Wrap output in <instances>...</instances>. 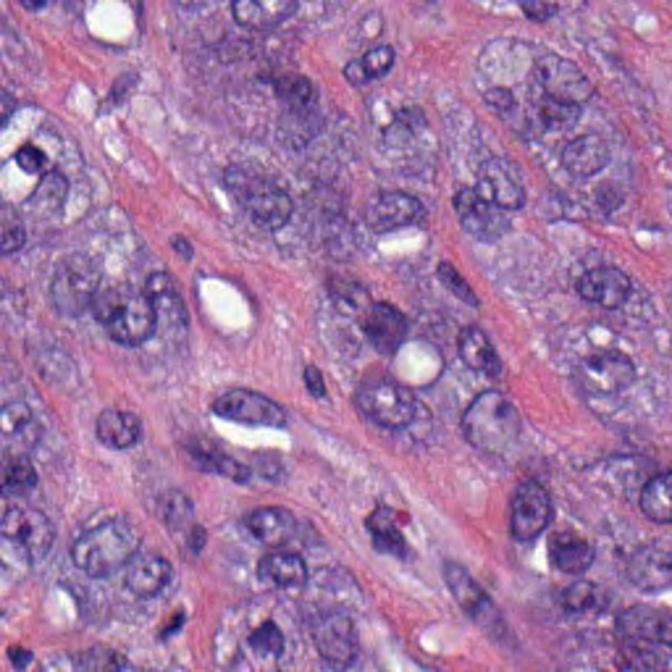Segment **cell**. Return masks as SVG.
<instances>
[{"label":"cell","instance_id":"6da1fadb","mask_svg":"<svg viewBox=\"0 0 672 672\" xmlns=\"http://www.w3.org/2000/svg\"><path fill=\"white\" fill-rule=\"evenodd\" d=\"M92 313L111 339L126 347L143 345L158 328L156 307H153L147 292L126 284L100 289Z\"/></svg>","mask_w":672,"mask_h":672},{"label":"cell","instance_id":"7a4b0ae2","mask_svg":"<svg viewBox=\"0 0 672 672\" xmlns=\"http://www.w3.org/2000/svg\"><path fill=\"white\" fill-rule=\"evenodd\" d=\"M139 552V530L130 520H105L74 544L71 557L90 578H109Z\"/></svg>","mask_w":672,"mask_h":672},{"label":"cell","instance_id":"3957f363","mask_svg":"<svg viewBox=\"0 0 672 672\" xmlns=\"http://www.w3.org/2000/svg\"><path fill=\"white\" fill-rule=\"evenodd\" d=\"M520 415L500 392L479 394L462 415V432L468 441L486 455L507 452L520 436Z\"/></svg>","mask_w":672,"mask_h":672},{"label":"cell","instance_id":"277c9868","mask_svg":"<svg viewBox=\"0 0 672 672\" xmlns=\"http://www.w3.org/2000/svg\"><path fill=\"white\" fill-rule=\"evenodd\" d=\"M226 187L260 226L281 228L292 219V198L279 181L266 177L258 168L232 166L226 171Z\"/></svg>","mask_w":672,"mask_h":672},{"label":"cell","instance_id":"5b68a950","mask_svg":"<svg viewBox=\"0 0 672 672\" xmlns=\"http://www.w3.org/2000/svg\"><path fill=\"white\" fill-rule=\"evenodd\" d=\"M355 402L373 423L387 428H407L423 415V405L405 384L392 379L366 381L355 394Z\"/></svg>","mask_w":672,"mask_h":672},{"label":"cell","instance_id":"8992f818","mask_svg":"<svg viewBox=\"0 0 672 672\" xmlns=\"http://www.w3.org/2000/svg\"><path fill=\"white\" fill-rule=\"evenodd\" d=\"M100 294V271L85 255H69L60 260L51 281V298L58 313L77 318L96 305Z\"/></svg>","mask_w":672,"mask_h":672},{"label":"cell","instance_id":"52a82bcc","mask_svg":"<svg viewBox=\"0 0 672 672\" xmlns=\"http://www.w3.org/2000/svg\"><path fill=\"white\" fill-rule=\"evenodd\" d=\"M0 536L5 547L16 549L26 562H40L51 555L56 528L51 517L32 507H9L0 520Z\"/></svg>","mask_w":672,"mask_h":672},{"label":"cell","instance_id":"ba28073f","mask_svg":"<svg viewBox=\"0 0 672 672\" xmlns=\"http://www.w3.org/2000/svg\"><path fill=\"white\" fill-rule=\"evenodd\" d=\"M534 82L539 87L541 98L562 100V103L581 105L583 100L591 98L594 87L589 77L583 74L573 60L560 56H544L539 58L534 69Z\"/></svg>","mask_w":672,"mask_h":672},{"label":"cell","instance_id":"9c48e42d","mask_svg":"<svg viewBox=\"0 0 672 672\" xmlns=\"http://www.w3.org/2000/svg\"><path fill=\"white\" fill-rule=\"evenodd\" d=\"M617 636L623 647L670 649L672 617L662 607H630L617 617Z\"/></svg>","mask_w":672,"mask_h":672},{"label":"cell","instance_id":"30bf717a","mask_svg":"<svg viewBox=\"0 0 672 672\" xmlns=\"http://www.w3.org/2000/svg\"><path fill=\"white\" fill-rule=\"evenodd\" d=\"M552 520V500L539 483L526 481L517 486L509 507V530L517 541H534Z\"/></svg>","mask_w":672,"mask_h":672},{"label":"cell","instance_id":"8fae6325","mask_svg":"<svg viewBox=\"0 0 672 672\" xmlns=\"http://www.w3.org/2000/svg\"><path fill=\"white\" fill-rule=\"evenodd\" d=\"M634 362L623 352L591 355V358L583 360L581 368H578V379H581L583 389L600 396L623 392L625 387L634 384Z\"/></svg>","mask_w":672,"mask_h":672},{"label":"cell","instance_id":"7c38bea8","mask_svg":"<svg viewBox=\"0 0 672 672\" xmlns=\"http://www.w3.org/2000/svg\"><path fill=\"white\" fill-rule=\"evenodd\" d=\"M213 413L226 421L247 423V426H277L281 428L287 423L284 410L277 402L268 400L264 394L247 392V389H234V392L221 394L213 402Z\"/></svg>","mask_w":672,"mask_h":672},{"label":"cell","instance_id":"4fadbf2b","mask_svg":"<svg viewBox=\"0 0 672 672\" xmlns=\"http://www.w3.org/2000/svg\"><path fill=\"white\" fill-rule=\"evenodd\" d=\"M486 203H492L502 211H517L526 203V190H523V179L513 164L502 158H492L481 166L479 184L473 187Z\"/></svg>","mask_w":672,"mask_h":672},{"label":"cell","instance_id":"5bb4252c","mask_svg":"<svg viewBox=\"0 0 672 672\" xmlns=\"http://www.w3.org/2000/svg\"><path fill=\"white\" fill-rule=\"evenodd\" d=\"M315 647L321 657L334 668H347L358 657V638H355V625L347 615L328 613L321 615L313 625Z\"/></svg>","mask_w":672,"mask_h":672},{"label":"cell","instance_id":"9a60e30c","mask_svg":"<svg viewBox=\"0 0 672 672\" xmlns=\"http://www.w3.org/2000/svg\"><path fill=\"white\" fill-rule=\"evenodd\" d=\"M455 211L457 219L470 237L475 239H496L507 232L509 221L504 216L502 208H496L492 203L481 198L473 187L468 190H460L455 194Z\"/></svg>","mask_w":672,"mask_h":672},{"label":"cell","instance_id":"2e32d148","mask_svg":"<svg viewBox=\"0 0 672 672\" xmlns=\"http://www.w3.org/2000/svg\"><path fill=\"white\" fill-rule=\"evenodd\" d=\"M445 578H447V586L449 591H452L455 600L460 602V607L466 609V613L473 617L475 623L483 625L489 634H504V630H507L492 600L483 594V589H479V583H475L473 578H470L466 570L460 568V564L449 562L445 568Z\"/></svg>","mask_w":672,"mask_h":672},{"label":"cell","instance_id":"e0dca14e","mask_svg":"<svg viewBox=\"0 0 672 672\" xmlns=\"http://www.w3.org/2000/svg\"><path fill=\"white\" fill-rule=\"evenodd\" d=\"M423 219V203L405 192H384L368 205L366 221L373 232H392Z\"/></svg>","mask_w":672,"mask_h":672},{"label":"cell","instance_id":"ac0fdd59","mask_svg":"<svg viewBox=\"0 0 672 672\" xmlns=\"http://www.w3.org/2000/svg\"><path fill=\"white\" fill-rule=\"evenodd\" d=\"M628 578L641 591H664L672 581V560L668 547L651 544V547L636 549L628 557Z\"/></svg>","mask_w":672,"mask_h":672},{"label":"cell","instance_id":"d6986e66","mask_svg":"<svg viewBox=\"0 0 672 672\" xmlns=\"http://www.w3.org/2000/svg\"><path fill=\"white\" fill-rule=\"evenodd\" d=\"M362 328H366L371 345L384 355H394L407 336L405 315L396 311V307L387 305V302H379V305L373 302L368 307L366 315H362Z\"/></svg>","mask_w":672,"mask_h":672},{"label":"cell","instance_id":"ffe728a7","mask_svg":"<svg viewBox=\"0 0 672 672\" xmlns=\"http://www.w3.org/2000/svg\"><path fill=\"white\" fill-rule=\"evenodd\" d=\"M147 298H150L153 307H156V321L158 328H164L166 334H181L190 326V315H187L184 300H181L177 284L166 277V273H153L147 281Z\"/></svg>","mask_w":672,"mask_h":672},{"label":"cell","instance_id":"44dd1931","mask_svg":"<svg viewBox=\"0 0 672 672\" xmlns=\"http://www.w3.org/2000/svg\"><path fill=\"white\" fill-rule=\"evenodd\" d=\"M578 292L600 307H620L630 298V281L617 268H594L578 281Z\"/></svg>","mask_w":672,"mask_h":672},{"label":"cell","instance_id":"7402d4cb","mask_svg":"<svg viewBox=\"0 0 672 672\" xmlns=\"http://www.w3.org/2000/svg\"><path fill=\"white\" fill-rule=\"evenodd\" d=\"M0 432H3L5 455L9 457L26 455L30 449H35L40 434H43L35 415H32L30 407L22 405V402H13V405L3 407V413H0Z\"/></svg>","mask_w":672,"mask_h":672},{"label":"cell","instance_id":"603a6c76","mask_svg":"<svg viewBox=\"0 0 672 672\" xmlns=\"http://www.w3.org/2000/svg\"><path fill=\"white\" fill-rule=\"evenodd\" d=\"M562 166L575 177H594L609 160V147L600 134H583L562 147Z\"/></svg>","mask_w":672,"mask_h":672},{"label":"cell","instance_id":"cb8c5ba5","mask_svg":"<svg viewBox=\"0 0 672 672\" xmlns=\"http://www.w3.org/2000/svg\"><path fill=\"white\" fill-rule=\"evenodd\" d=\"M171 581V564L158 555H134L126 564V589L137 596H156Z\"/></svg>","mask_w":672,"mask_h":672},{"label":"cell","instance_id":"d4e9b609","mask_svg":"<svg viewBox=\"0 0 672 672\" xmlns=\"http://www.w3.org/2000/svg\"><path fill=\"white\" fill-rule=\"evenodd\" d=\"M247 528L250 534L266 547H284L298 536V520L289 509L281 507H264L255 509V513L247 517Z\"/></svg>","mask_w":672,"mask_h":672},{"label":"cell","instance_id":"484cf974","mask_svg":"<svg viewBox=\"0 0 672 672\" xmlns=\"http://www.w3.org/2000/svg\"><path fill=\"white\" fill-rule=\"evenodd\" d=\"M294 11H298V3H292V0H242V3L232 5L234 19L242 26L260 32L287 22Z\"/></svg>","mask_w":672,"mask_h":672},{"label":"cell","instance_id":"4316f807","mask_svg":"<svg viewBox=\"0 0 672 672\" xmlns=\"http://www.w3.org/2000/svg\"><path fill=\"white\" fill-rule=\"evenodd\" d=\"M258 573L268 586L277 589H302L307 583V564L300 555L284 552V549H273L260 560Z\"/></svg>","mask_w":672,"mask_h":672},{"label":"cell","instance_id":"83f0119b","mask_svg":"<svg viewBox=\"0 0 672 672\" xmlns=\"http://www.w3.org/2000/svg\"><path fill=\"white\" fill-rule=\"evenodd\" d=\"M460 355L466 360L470 371L489 376V379H500L502 376V362L496 358V349L489 341V336L481 328L470 326L460 336Z\"/></svg>","mask_w":672,"mask_h":672},{"label":"cell","instance_id":"f1b7e54d","mask_svg":"<svg viewBox=\"0 0 672 672\" xmlns=\"http://www.w3.org/2000/svg\"><path fill=\"white\" fill-rule=\"evenodd\" d=\"M549 557H552L557 570L578 575L586 573L594 562V547L575 534H560L549 544Z\"/></svg>","mask_w":672,"mask_h":672},{"label":"cell","instance_id":"f546056e","mask_svg":"<svg viewBox=\"0 0 672 672\" xmlns=\"http://www.w3.org/2000/svg\"><path fill=\"white\" fill-rule=\"evenodd\" d=\"M139 434H143V423L134 413L124 410H105L98 418V436L105 447L126 449L137 445Z\"/></svg>","mask_w":672,"mask_h":672},{"label":"cell","instance_id":"4dcf8cb0","mask_svg":"<svg viewBox=\"0 0 672 672\" xmlns=\"http://www.w3.org/2000/svg\"><path fill=\"white\" fill-rule=\"evenodd\" d=\"M402 515L392 507H379L368 517V530H371L373 544L379 552L405 557V536L400 530Z\"/></svg>","mask_w":672,"mask_h":672},{"label":"cell","instance_id":"1f68e13d","mask_svg":"<svg viewBox=\"0 0 672 672\" xmlns=\"http://www.w3.org/2000/svg\"><path fill=\"white\" fill-rule=\"evenodd\" d=\"M670 481H672V475L668 473V470H664V473L654 475V479H649L647 486H643V492H641L643 515H647L649 520L662 523V526H668L670 517H672Z\"/></svg>","mask_w":672,"mask_h":672},{"label":"cell","instance_id":"d6a6232c","mask_svg":"<svg viewBox=\"0 0 672 672\" xmlns=\"http://www.w3.org/2000/svg\"><path fill=\"white\" fill-rule=\"evenodd\" d=\"M328 292H332V300L336 305V311L349 315V318H360L366 315L368 307L373 305L371 298H368V292L360 284H355V281H332L328 284Z\"/></svg>","mask_w":672,"mask_h":672},{"label":"cell","instance_id":"836d02e7","mask_svg":"<svg viewBox=\"0 0 672 672\" xmlns=\"http://www.w3.org/2000/svg\"><path fill=\"white\" fill-rule=\"evenodd\" d=\"M534 113L544 130H568V126H573L575 121L581 119V105L562 103V100L552 98H539L536 100Z\"/></svg>","mask_w":672,"mask_h":672},{"label":"cell","instance_id":"e575fe53","mask_svg":"<svg viewBox=\"0 0 672 672\" xmlns=\"http://www.w3.org/2000/svg\"><path fill=\"white\" fill-rule=\"evenodd\" d=\"M281 134L294 147L311 143L318 134V119H315L313 105L311 109H287V116L281 119Z\"/></svg>","mask_w":672,"mask_h":672},{"label":"cell","instance_id":"d590c367","mask_svg":"<svg viewBox=\"0 0 672 672\" xmlns=\"http://www.w3.org/2000/svg\"><path fill=\"white\" fill-rule=\"evenodd\" d=\"M66 190H69V184H66V179L60 177V173H45V179L40 181V187L35 192H32L30 205L35 213H56L60 211V205L66 203Z\"/></svg>","mask_w":672,"mask_h":672},{"label":"cell","instance_id":"8d00e7d4","mask_svg":"<svg viewBox=\"0 0 672 672\" xmlns=\"http://www.w3.org/2000/svg\"><path fill=\"white\" fill-rule=\"evenodd\" d=\"M35 483H37V473L35 468H32V462L26 460V455L5 457V468H3L5 494H26L35 489Z\"/></svg>","mask_w":672,"mask_h":672},{"label":"cell","instance_id":"74e56055","mask_svg":"<svg viewBox=\"0 0 672 672\" xmlns=\"http://www.w3.org/2000/svg\"><path fill=\"white\" fill-rule=\"evenodd\" d=\"M277 96L287 109H311L315 103V90L311 79L300 77V74H287L277 79Z\"/></svg>","mask_w":672,"mask_h":672},{"label":"cell","instance_id":"f35d334b","mask_svg":"<svg viewBox=\"0 0 672 672\" xmlns=\"http://www.w3.org/2000/svg\"><path fill=\"white\" fill-rule=\"evenodd\" d=\"M160 517H164L166 528L171 530H192V502L187 500L184 494L179 492H168L164 500H160Z\"/></svg>","mask_w":672,"mask_h":672},{"label":"cell","instance_id":"ab89813d","mask_svg":"<svg viewBox=\"0 0 672 672\" xmlns=\"http://www.w3.org/2000/svg\"><path fill=\"white\" fill-rule=\"evenodd\" d=\"M600 602V586H594V583L589 581H578L562 591V604L570 613H589V609H594Z\"/></svg>","mask_w":672,"mask_h":672},{"label":"cell","instance_id":"60d3db41","mask_svg":"<svg viewBox=\"0 0 672 672\" xmlns=\"http://www.w3.org/2000/svg\"><path fill=\"white\" fill-rule=\"evenodd\" d=\"M247 643L258 657H279L284 651V636H281L279 625L273 623H264L260 628H255Z\"/></svg>","mask_w":672,"mask_h":672},{"label":"cell","instance_id":"b9f144b4","mask_svg":"<svg viewBox=\"0 0 672 672\" xmlns=\"http://www.w3.org/2000/svg\"><path fill=\"white\" fill-rule=\"evenodd\" d=\"M358 64L362 74H366V79H379L394 66V51L389 48V45H379V48L368 51Z\"/></svg>","mask_w":672,"mask_h":672},{"label":"cell","instance_id":"7bdbcfd3","mask_svg":"<svg viewBox=\"0 0 672 672\" xmlns=\"http://www.w3.org/2000/svg\"><path fill=\"white\" fill-rule=\"evenodd\" d=\"M24 242H26V234H24L22 219H19L11 208H5L3 211V253L11 255V253L22 250Z\"/></svg>","mask_w":672,"mask_h":672},{"label":"cell","instance_id":"ee69618b","mask_svg":"<svg viewBox=\"0 0 672 672\" xmlns=\"http://www.w3.org/2000/svg\"><path fill=\"white\" fill-rule=\"evenodd\" d=\"M439 279L445 281V284H447L449 289H452L457 298L470 302V305H479V300L473 298V289H470V287L466 284V281L460 279V273H457L455 268L449 266V264H441V266H439Z\"/></svg>","mask_w":672,"mask_h":672},{"label":"cell","instance_id":"f6af8a7d","mask_svg":"<svg viewBox=\"0 0 672 672\" xmlns=\"http://www.w3.org/2000/svg\"><path fill=\"white\" fill-rule=\"evenodd\" d=\"M16 164L19 168H24L26 173H43L45 168H48V158H45V153L37 150L35 145H24L19 147Z\"/></svg>","mask_w":672,"mask_h":672},{"label":"cell","instance_id":"bcb514c9","mask_svg":"<svg viewBox=\"0 0 672 672\" xmlns=\"http://www.w3.org/2000/svg\"><path fill=\"white\" fill-rule=\"evenodd\" d=\"M79 664H85V668H90V670H103V668H126V662L121 660V657H116L113 654V651H109V649H96V651H90V654L87 657H82V660H79Z\"/></svg>","mask_w":672,"mask_h":672},{"label":"cell","instance_id":"7dc6e473","mask_svg":"<svg viewBox=\"0 0 672 672\" xmlns=\"http://www.w3.org/2000/svg\"><path fill=\"white\" fill-rule=\"evenodd\" d=\"M486 103L492 105L494 111H500V113H504V116H507L509 111L515 109V96L509 90H504V87H496V90H489L486 92Z\"/></svg>","mask_w":672,"mask_h":672},{"label":"cell","instance_id":"c3c4849f","mask_svg":"<svg viewBox=\"0 0 672 672\" xmlns=\"http://www.w3.org/2000/svg\"><path fill=\"white\" fill-rule=\"evenodd\" d=\"M560 9L552 3H523V13H528L530 19H536V22H547L552 13H557Z\"/></svg>","mask_w":672,"mask_h":672},{"label":"cell","instance_id":"681fc988","mask_svg":"<svg viewBox=\"0 0 672 672\" xmlns=\"http://www.w3.org/2000/svg\"><path fill=\"white\" fill-rule=\"evenodd\" d=\"M305 384L307 389H311V394L315 396H324L326 394V387H324V379H321V371L318 368H307L305 371Z\"/></svg>","mask_w":672,"mask_h":672},{"label":"cell","instance_id":"f907efd6","mask_svg":"<svg viewBox=\"0 0 672 672\" xmlns=\"http://www.w3.org/2000/svg\"><path fill=\"white\" fill-rule=\"evenodd\" d=\"M345 74H347V79H349V82H352V85H366V82H368L366 74H362L358 60H352V64H347Z\"/></svg>","mask_w":672,"mask_h":672},{"label":"cell","instance_id":"816d5d0a","mask_svg":"<svg viewBox=\"0 0 672 672\" xmlns=\"http://www.w3.org/2000/svg\"><path fill=\"white\" fill-rule=\"evenodd\" d=\"M13 98L9 96V92H3V116H0V124H5V121L11 119V113H13Z\"/></svg>","mask_w":672,"mask_h":672},{"label":"cell","instance_id":"f5cc1de1","mask_svg":"<svg viewBox=\"0 0 672 672\" xmlns=\"http://www.w3.org/2000/svg\"><path fill=\"white\" fill-rule=\"evenodd\" d=\"M11 660H13V664H16V668H19V664H26V662H30L32 657H30V651L13 649V651H11Z\"/></svg>","mask_w":672,"mask_h":672},{"label":"cell","instance_id":"db71d44e","mask_svg":"<svg viewBox=\"0 0 672 672\" xmlns=\"http://www.w3.org/2000/svg\"><path fill=\"white\" fill-rule=\"evenodd\" d=\"M173 247L181 253V258H192V245H187L184 239H173Z\"/></svg>","mask_w":672,"mask_h":672}]
</instances>
